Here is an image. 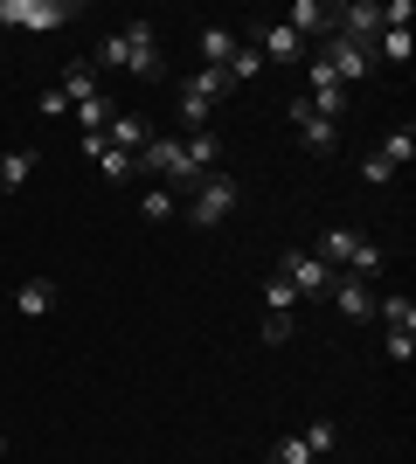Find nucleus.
I'll return each instance as SVG.
<instances>
[{
	"mask_svg": "<svg viewBox=\"0 0 416 464\" xmlns=\"http://www.w3.org/2000/svg\"><path fill=\"white\" fill-rule=\"evenodd\" d=\"M98 77L104 70H125V77H167V56H160V35H153V21H125L119 35H104L98 42Z\"/></svg>",
	"mask_w": 416,
	"mask_h": 464,
	"instance_id": "obj_1",
	"label": "nucleus"
},
{
	"mask_svg": "<svg viewBox=\"0 0 416 464\" xmlns=\"http://www.w3.org/2000/svg\"><path fill=\"white\" fill-rule=\"evenodd\" d=\"M237 201H243V188H237V180H229V174H208L195 194H188V222H195V229H216V222H222L229 208H237Z\"/></svg>",
	"mask_w": 416,
	"mask_h": 464,
	"instance_id": "obj_2",
	"label": "nucleus"
},
{
	"mask_svg": "<svg viewBox=\"0 0 416 464\" xmlns=\"http://www.w3.org/2000/svg\"><path fill=\"white\" fill-rule=\"evenodd\" d=\"M0 21H7V28H28V35H49L63 21H77V7H63V0H0Z\"/></svg>",
	"mask_w": 416,
	"mask_h": 464,
	"instance_id": "obj_3",
	"label": "nucleus"
},
{
	"mask_svg": "<svg viewBox=\"0 0 416 464\" xmlns=\"http://www.w3.org/2000/svg\"><path fill=\"white\" fill-rule=\"evenodd\" d=\"M277 277H285V285H292L298 298H326L340 271H326V264H319L313 250H285V264H277Z\"/></svg>",
	"mask_w": 416,
	"mask_h": 464,
	"instance_id": "obj_4",
	"label": "nucleus"
},
{
	"mask_svg": "<svg viewBox=\"0 0 416 464\" xmlns=\"http://www.w3.org/2000/svg\"><path fill=\"white\" fill-rule=\"evenodd\" d=\"M285 118H292V132H298V146H305V153H334V146H340V125H334V118H319L305 97H292V104H285Z\"/></svg>",
	"mask_w": 416,
	"mask_h": 464,
	"instance_id": "obj_5",
	"label": "nucleus"
},
{
	"mask_svg": "<svg viewBox=\"0 0 416 464\" xmlns=\"http://www.w3.org/2000/svg\"><path fill=\"white\" fill-rule=\"evenodd\" d=\"M326 70H334L340 83H361L375 70V49H368V42H347V35H326Z\"/></svg>",
	"mask_w": 416,
	"mask_h": 464,
	"instance_id": "obj_6",
	"label": "nucleus"
},
{
	"mask_svg": "<svg viewBox=\"0 0 416 464\" xmlns=\"http://www.w3.org/2000/svg\"><path fill=\"white\" fill-rule=\"evenodd\" d=\"M250 49H257L264 63H298L305 56V42H298L285 21H257V28H250Z\"/></svg>",
	"mask_w": 416,
	"mask_h": 464,
	"instance_id": "obj_7",
	"label": "nucleus"
},
{
	"mask_svg": "<svg viewBox=\"0 0 416 464\" xmlns=\"http://www.w3.org/2000/svg\"><path fill=\"white\" fill-rule=\"evenodd\" d=\"M334 312L347 319V326H361V319H375V285H361V277H334Z\"/></svg>",
	"mask_w": 416,
	"mask_h": 464,
	"instance_id": "obj_8",
	"label": "nucleus"
},
{
	"mask_svg": "<svg viewBox=\"0 0 416 464\" xmlns=\"http://www.w3.org/2000/svg\"><path fill=\"white\" fill-rule=\"evenodd\" d=\"M146 139H153V125H146L139 111H119L111 125H104V146H111V153H125V160L146 153Z\"/></svg>",
	"mask_w": 416,
	"mask_h": 464,
	"instance_id": "obj_9",
	"label": "nucleus"
},
{
	"mask_svg": "<svg viewBox=\"0 0 416 464\" xmlns=\"http://www.w3.org/2000/svg\"><path fill=\"white\" fill-rule=\"evenodd\" d=\"M285 28H292L298 42H305V35H340V7H319V0H298Z\"/></svg>",
	"mask_w": 416,
	"mask_h": 464,
	"instance_id": "obj_10",
	"label": "nucleus"
},
{
	"mask_svg": "<svg viewBox=\"0 0 416 464\" xmlns=\"http://www.w3.org/2000/svg\"><path fill=\"white\" fill-rule=\"evenodd\" d=\"M340 35H347V42L382 35V7H375V0H347V7H340Z\"/></svg>",
	"mask_w": 416,
	"mask_h": 464,
	"instance_id": "obj_11",
	"label": "nucleus"
},
{
	"mask_svg": "<svg viewBox=\"0 0 416 464\" xmlns=\"http://www.w3.org/2000/svg\"><path fill=\"white\" fill-rule=\"evenodd\" d=\"M63 97H70V104H91V97L104 91V77H98V63H70V70H63V83H56Z\"/></svg>",
	"mask_w": 416,
	"mask_h": 464,
	"instance_id": "obj_12",
	"label": "nucleus"
},
{
	"mask_svg": "<svg viewBox=\"0 0 416 464\" xmlns=\"http://www.w3.org/2000/svg\"><path fill=\"white\" fill-rule=\"evenodd\" d=\"M15 312L21 319H49V312H56V285H49V277H28V285L15 291Z\"/></svg>",
	"mask_w": 416,
	"mask_h": 464,
	"instance_id": "obj_13",
	"label": "nucleus"
},
{
	"mask_svg": "<svg viewBox=\"0 0 416 464\" xmlns=\"http://www.w3.org/2000/svg\"><path fill=\"white\" fill-rule=\"evenodd\" d=\"M237 49H243V42L229 35V28H201V70H229Z\"/></svg>",
	"mask_w": 416,
	"mask_h": 464,
	"instance_id": "obj_14",
	"label": "nucleus"
},
{
	"mask_svg": "<svg viewBox=\"0 0 416 464\" xmlns=\"http://www.w3.org/2000/svg\"><path fill=\"white\" fill-rule=\"evenodd\" d=\"M382 264H389V256H382V243L354 236V256H347V271H340V277H361V285H375V277H382Z\"/></svg>",
	"mask_w": 416,
	"mask_h": 464,
	"instance_id": "obj_15",
	"label": "nucleus"
},
{
	"mask_svg": "<svg viewBox=\"0 0 416 464\" xmlns=\"http://www.w3.org/2000/svg\"><path fill=\"white\" fill-rule=\"evenodd\" d=\"M174 111H180V125H188V132H208V118H216V97H201V91H188V83H180Z\"/></svg>",
	"mask_w": 416,
	"mask_h": 464,
	"instance_id": "obj_16",
	"label": "nucleus"
},
{
	"mask_svg": "<svg viewBox=\"0 0 416 464\" xmlns=\"http://www.w3.org/2000/svg\"><path fill=\"white\" fill-rule=\"evenodd\" d=\"M354 236H361V229H326L313 256L326 264V271H347V256H354Z\"/></svg>",
	"mask_w": 416,
	"mask_h": 464,
	"instance_id": "obj_17",
	"label": "nucleus"
},
{
	"mask_svg": "<svg viewBox=\"0 0 416 464\" xmlns=\"http://www.w3.org/2000/svg\"><path fill=\"white\" fill-rule=\"evenodd\" d=\"M298 444L313 450V458H334V450H340V423H334V416H313V423L298 430Z\"/></svg>",
	"mask_w": 416,
	"mask_h": 464,
	"instance_id": "obj_18",
	"label": "nucleus"
},
{
	"mask_svg": "<svg viewBox=\"0 0 416 464\" xmlns=\"http://www.w3.org/2000/svg\"><path fill=\"white\" fill-rule=\"evenodd\" d=\"M389 167H410L416 160V125H396V132H382V146H375Z\"/></svg>",
	"mask_w": 416,
	"mask_h": 464,
	"instance_id": "obj_19",
	"label": "nucleus"
},
{
	"mask_svg": "<svg viewBox=\"0 0 416 464\" xmlns=\"http://www.w3.org/2000/svg\"><path fill=\"white\" fill-rule=\"evenodd\" d=\"M375 319L389 333H416V298H375Z\"/></svg>",
	"mask_w": 416,
	"mask_h": 464,
	"instance_id": "obj_20",
	"label": "nucleus"
},
{
	"mask_svg": "<svg viewBox=\"0 0 416 464\" xmlns=\"http://www.w3.org/2000/svg\"><path fill=\"white\" fill-rule=\"evenodd\" d=\"M111 118H119V104H111V97H91V104H77V125H83V132H104V125H111Z\"/></svg>",
	"mask_w": 416,
	"mask_h": 464,
	"instance_id": "obj_21",
	"label": "nucleus"
},
{
	"mask_svg": "<svg viewBox=\"0 0 416 464\" xmlns=\"http://www.w3.org/2000/svg\"><path fill=\"white\" fill-rule=\"evenodd\" d=\"M28 174H35V153H7V160H0V194H15Z\"/></svg>",
	"mask_w": 416,
	"mask_h": 464,
	"instance_id": "obj_22",
	"label": "nucleus"
},
{
	"mask_svg": "<svg viewBox=\"0 0 416 464\" xmlns=\"http://www.w3.org/2000/svg\"><path fill=\"white\" fill-rule=\"evenodd\" d=\"M382 56H389V63H410L416 56V35H410V28H382Z\"/></svg>",
	"mask_w": 416,
	"mask_h": 464,
	"instance_id": "obj_23",
	"label": "nucleus"
},
{
	"mask_svg": "<svg viewBox=\"0 0 416 464\" xmlns=\"http://www.w3.org/2000/svg\"><path fill=\"white\" fill-rule=\"evenodd\" d=\"M188 91H201V97H229L237 83H229V70H195V77H188Z\"/></svg>",
	"mask_w": 416,
	"mask_h": 464,
	"instance_id": "obj_24",
	"label": "nucleus"
},
{
	"mask_svg": "<svg viewBox=\"0 0 416 464\" xmlns=\"http://www.w3.org/2000/svg\"><path fill=\"white\" fill-rule=\"evenodd\" d=\"M361 180H368V188H389V180H396V167H389V160L368 146V153H361Z\"/></svg>",
	"mask_w": 416,
	"mask_h": 464,
	"instance_id": "obj_25",
	"label": "nucleus"
},
{
	"mask_svg": "<svg viewBox=\"0 0 416 464\" xmlns=\"http://www.w3.org/2000/svg\"><path fill=\"white\" fill-rule=\"evenodd\" d=\"M139 215H146V222H167V215H174V194H167V188H146V194H139Z\"/></svg>",
	"mask_w": 416,
	"mask_h": 464,
	"instance_id": "obj_26",
	"label": "nucleus"
},
{
	"mask_svg": "<svg viewBox=\"0 0 416 464\" xmlns=\"http://www.w3.org/2000/svg\"><path fill=\"white\" fill-rule=\"evenodd\" d=\"M305 83H313L305 97H319V91H347V83H340L334 70H326V56H313V63H305Z\"/></svg>",
	"mask_w": 416,
	"mask_h": 464,
	"instance_id": "obj_27",
	"label": "nucleus"
},
{
	"mask_svg": "<svg viewBox=\"0 0 416 464\" xmlns=\"http://www.w3.org/2000/svg\"><path fill=\"white\" fill-rule=\"evenodd\" d=\"M264 464H313V450L298 444V437H277V444H271V458H264Z\"/></svg>",
	"mask_w": 416,
	"mask_h": 464,
	"instance_id": "obj_28",
	"label": "nucleus"
},
{
	"mask_svg": "<svg viewBox=\"0 0 416 464\" xmlns=\"http://www.w3.org/2000/svg\"><path fill=\"white\" fill-rule=\"evenodd\" d=\"M257 70H264V56L250 49V42H243V49H237V63H229V83H250Z\"/></svg>",
	"mask_w": 416,
	"mask_h": 464,
	"instance_id": "obj_29",
	"label": "nucleus"
},
{
	"mask_svg": "<svg viewBox=\"0 0 416 464\" xmlns=\"http://www.w3.org/2000/svg\"><path fill=\"white\" fill-rule=\"evenodd\" d=\"M264 305H271V312H292V305H298V291L285 285V277H271V285H264Z\"/></svg>",
	"mask_w": 416,
	"mask_h": 464,
	"instance_id": "obj_30",
	"label": "nucleus"
},
{
	"mask_svg": "<svg viewBox=\"0 0 416 464\" xmlns=\"http://www.w3.org/2000/svg\"><path fill=\"white\" fill-rule=\"evenodd\" d=\"M98 167H104V180H132V174H139L132 160H125V153H111V146L98 153Z\"/></svg>",
	"mask_w": 416,
	"mask_h": 464,
	"instance_id": "obj_31",
	"label": "nucleus"
},
{
	"mask_svg": "<svg viewBox=\"0 0 416 464\" xmlns=\"http://www.w3.org/2000/svg\"><path fill=\"white\" fill-rule=\"evenodd\" d=\"M382 353H389V361H402V368H410V361H416V333H389V347H382Z\"/></svg>",
	"mask_w": 416,
	"mask_h": 464,
	"instance_id": "obj_32",
	"label": "nucleus"
},
{
	"mask_svg": "<svg viewBox=\"0 0 416 464\" xmlns=\"http://www.w3.org/2000/svg\"><path fill=\"white\" fill-rule=\"evenodd\" d=\"M264 340H271V347H277V340H292V312H264Z\"/></svg>",
	"mask_w": 416,
	"mask_h": 464,
	"instance_id": "obj_33",
	"label": "nucleus"
},
{
	"mask_svg": "<svg viewBox=\"0 0 416 464\" xmlns=\"http://www.w3.org/2000/svg\"><path fill=\"white\" fill-rule=\"evenodd\" d=\"M63 111H70V97H63L56 83H49V91H42V118H63Z\"/></svg>",
	"mask_w": 416,
	"mask_h": 464,
	"instance_id": "obj_34",
	"label": "nucleus"
},
{
	"mask_svg": "<svg viewBox=\"0 0 416 464\" xmlns=\"http://www.w3.org/2000/svg\"><path fill=\"white\" fill-rule=\"evenodd\" d=\"M0 458H7V437H0Z\"/></svg>",
	"mask_w": 416,
	"mask_h": 464,
	"instance_id": "obj_35",
	"label": "nucleus"
}]
</instances>
